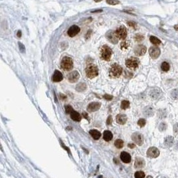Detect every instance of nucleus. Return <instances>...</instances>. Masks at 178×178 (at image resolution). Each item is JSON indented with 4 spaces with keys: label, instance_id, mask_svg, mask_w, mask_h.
<instances>
[{
    "label": "nucleus",
    "instance_id": "nucleus-7",
    "mask_svg": "<svg viewBox=\"0 0 178 178\" xmlns=\"http://www.w3.org/2000/svg\"><path fill=\"white\" fill-rule=\"evenodd\" d=\"M131 139L132 140L138 145H141L144 143V137L143 135L140 133H133V135H131Z\"/></svg>",
    "mask_w": 178,
    "mask_h": 178
},
{
    "label": "nucleus",
    "instance_id": "nucleus-49",
    "mask_svg": "<svg viewBox=\"0 0 178 178\" xmlns=\"http://www.w3.org/2000/svg\"><path fill=\"white\" fill-rule=\"evenodd\" d=\"M174 27H175V29L176 30H178V25H176V26H175Z\"/></svg>",
    "mask_w": 178,
    "mask_h": 178
},
{
    "label": "nucleus",
    "instance_id": "nucleus-39",
    "mask_svg": "<svg viewBox=\"0 0 178 178\" xmlns=\"http://www.w3.org/2000/svg\"><path fill=\"white\" fill-rule=\"evenodd\" d=\"M103 98L107 100H112V99H113V96L111 95H105L103 96Z\"/></svg>",
    "mask_w": 178,
    "mask_h": 178
},
{
    "label": "nucleus",
    "instance_id": "nucleus-36",
    "mask_svg": "<svg viewBox=\"0 0 178 178\" xmlns=\"http://www.w3.org/2000/svg\"><path fill=\"white\" fill-rule=\"evenodd\" d=\"M171 96L173 99H178V90H174L171 92Z\"/></svg>",
    "mask_w": 178,
    "mask_h": 178
},
{
    "label": "nucleus",
    "instance_id": "nucleus-5",
    "mask_svg": "<svg viewBox=\"0 0 178 178\" xmlns=\"http://www.w3.org/2000/svg\"><path fill=\"white\" fill-rule=\"evenodd\" d=\"M140 64V60L134 57H131L130 58H128L125 62V65L127 68L129 69H136Z\"/></svg>",
    "mask_w": 178,
    "mask_h": 178
},
{
    "label": "nucleus",
    "instance_id": "nucleus-31",
    "mask_svg": "<svg viewBox=\"0 0 178 178\" xmlns=\"http://www.w3.org/2000/svg\"><path fill=\"white\" fill-rule=\"evenodd\" d=\"M146 124V121L144 119H140L138 121H137V125H139L140 127H144V126Z\"/></svg>",
    "mask_w": 178,
    "mask_h": 178
},
{
    "label": "nucleus",
    "instance_id": "nucleus-47",
    "mask_svg": "<svg viewBox=\"0 0 178 178\" xmlns=\"http://www.w3.org/2000/svg\"><path fill=\"white\" fill-rule=\"evenodd\" d=\"M83 115L84 116V117L87 118V113H83Z\"/></svg>",
    "mask_w": 178,
    "mask_h": 178
},
{
    "label": "nucleus",
    "instance_id": "nucleus-43",
    "mask_svg": "<svg viewBox=\"0 0 178 178\" xmlns=\"http://www.w3.org/2000/svg\"><path fill=\"white\" fill-rule=\"evenodd\" d=\"M128 147L131 148V149H133V148L135 147V145L133 143H129L128 144Z\"/></svg>",
    "mask_w": 178,
    "mask_h": 178
},
{
    "label": "nucleus",
    "instance_id": "nucleus-34",
    "mask_svg": "<svg viewBox=\"0 0 178 178\" xmlns=\"http://www.w3.org/2000/svg\"><path fill=\"white\" fill-rule=\"evenodd\" d=\"M106 2L111 5H115L119 4V1L118 0H106Z\"/></svg>",
    "mask_w": 178,
    "mask_h": 178
},
{
    "label": "nucleus",
    "instance_id": "nucleus-19",
    "mask_svg": "<svg viewBox=\"0 0 178 178\" xmlns=\"http://www.w3.org/2000/svg\"><path fill=\"white\" fill-rule=\"evenodd\" d=\"M174 142V139L173 137H167L165 139V141H164V145H165V147H171L173 145Z\"/></svg>",
    "mask_w": 178,
    "mask_h": 178
},
{
    "label": "nucleus",
    "instance_id": "nucleus-35",
    "mask_svg": "<svg viewBox=\"0 0 178 178\" xmlns=\"http://www.w3.org/2000/svg\"><path fill=\"white\" fill-rule=\"evenodd\" d=\"M167 125L165 123H161L159 124V129L161 131H165V130L167 129Z\"/></svg>",
    "mask_w": 178,
    "mask_h": 178
},
{
    "label": "nucleus",
    "instance_id": "nucleus-44",
    "mask_svg": "<svg viewBox=\"0 0 178 178\" xmlns=\"http://www.w3.org/2000/svg\"><path fill=\"white\" fill-rule=\"evenodd\" d=\"M17 36L18 38H21V32L20 30L18 31L17 33Z\"/></svg>",
    "mask_w": 178,
    "mask_h": 178
},
{
    "label": "nucleus",
    "instance_id": "nucleus-9",
    "mask_svg": "<svg viewBox=\"0 0 178 178\" xmlns=\"http://www.w3.org/2000/svg\"><path fill=\"white\" fill-rule=\"evenodd\" d=\"M147 155L151 158H156L159 155V151L157 148L152 147L149 148L147 151Z\"/></svg>",
    "mask_w": 178,
    "mask_h": 178
},
{
    "label": "nucleus",
    "instance_id": "nucleus-15",
    "mask_svg": "<svg viewBox=\"0 0 178 178\" xmlns=\"http://www.w3.org/2000/svg\"><path fill=\"white\" fill-rule=\"evenodd\" d=\"M120 158H121V161L125 163H130L131 160V155H129V153L125 151L121 152V155H120Z\"/></svg>",
    "mask_w": 178,
    "mask_h": 178
},
{
    "label": "nucleus",
    "instance_id": "nucleus-25",
    "mask_svg": "<svg viewBox=\"0 0 178 178\" xmlns=\"http://www.w3.org/2000/svg\"><path fill=\"white\" fill-rule=\"evenodd\" d=\"M149 40H150V42H152L153 44H154V45H159L161 44V40L158 39L157 38H156L155 36H150V38H149Z\"/></svg>",
    "mask_w": 178,
    "mask_h": 178
},
{
    "label": "nucleus",
    "instance_id": "nucleus-40",
    "mask_svg": "<svg viewBox=\"0 0 178 178\" xmlns=\"http://www.w3.org/2000/svg\"><path fill=\"white\" fill-rule=\"evenodd\" d=\"M91 34V30H89L87 32V33L85 34V40H88L89 38H90Z\"/></svg>",
    "mask_w": 178,
    "mask_h": 178
},
{
    "label": "nucleus",
    "instance_id": "nucleus-29",
    "mask_svg": "<svg viewBox=\"0 0 178 178\" xmlns=\"http://www.w3.org/2000/svg\"><path fill=\"white\" fill-rule=\"evenodd\" d=\"M135 178H145V173L141 171H137L135 173Z\"/></svg>",
    "mask_w": 178,
    "mask_h": 178
},
{
    "label": "nucleus",
    "instance_id": "nucleus-30",
    "mask_svg": "<svg viewBox=\"0 0 178 178\" xmlns=\"http://www.w3.org/2000/svg\"><path fill=\"white\" fill-rule=\"evenodd\" d=\"M129 46V42H128V41H125V42H121V48L122 50L127 49Z\"/></svg>",
    "mask_w": 178,
    "mask_h": 178
},
{
    "label": "nucleus",
    "instance_id": "nucleus-27",
    "mask_svg": "<svg viewBox=\"0 0 178 178\" xmlns=\"http://www.w3.org/2000/svg\"><path fill=\"white\" fill-rule=\"evenodd\" d=\"M161 70L164 71V72H167L170 68V64L166 62H163V63L161 64Z\"/></svg>",
    "mask_w": 178,
    "mask_h": 178
},
{
    "label": "nucleus",
    "instance_id": "nucleus-45",
    "mask_svg": "<svg viewBox=\"0 0 178 178\" xmlns=\"http://www.w3.org/2000/svg\"><path fill=\"white\" fill-rule=\"evenodd\" d=\"M102 9H99V10H97V11H91V13H97V12H102Z\"/></svg>",
    "mask_w": 178,
    "mask_h": 178
},
{
    "label": "nucleus",
    "instance_id": "nucleus-6",
    "mask_svg": "<svg viewBox=\"0 0 178 178\" xmlns=\"http://www.w3.org/2000/svg\"><path fill=\"white\" fill-rule=\"evenodd\" d=\"M115 33L116 34L118 39H120V40H125L127 35V30L124 26L119 27L115 30Z\"/></svg>",
    "mask_w": 178,
    "mask_h": 178
},
{
    "label": "nucleus",
    "instance_id": "nucleus-16",
    "mask_svg": "<svg viewBox=\"0 0 178 178\" xmlns=\"http://www.w3.org/2000/svg\"><path fill=\"white\" fill-rule=\"evenodd\" d=\"M63 80V74L59 70H55L52 76V80L55 82H60Z\"/></svg>",
    "mask_w": 178,
    "mask_h": 178
},
{
    "label": "nucleus",
    "instance_id": "nucleus-32",
    "mask_svg": "<svg viewBox=\"0 0 178 178\" xmlns=\"http://www.w3.org/2000/svg\"><path fill=\"white\" fill-rule=\"evenodd\" d=\"M144 39V36L141 35V34H136V36H135V40H136V41H137V42H141Z\"/></svg>",
    "mask_w": 178,
    "mask_h": 178
},
{
    "label": "nucleus",
    "instance_id": "nucleus-48",
    "mask_svg": "<svg viewBox=\"0 0 178 178\" xmlns=\"http://www.w3.org/2000/svg\"><path fill=\"white\" fill-rule=\"evenodd\" d=\"M175 147L176 149H178V142H177V143L175 144Z\"/></svg>",
    "mask_w": 178,
    "mask_h": 178
},
{
    "label": "nucleus",
    "instance_id": "nucleus-23",
    "mask_svg": "<svg viewBox=\"0 0 178 178\" xmlns=\"http://www.w3.org/2000/svg\"><path fill=\"white\" fill-rule=\"evenodd\" d=\"M87 88V85L86 84L81 82V83L78 84L76 87V90L79 92H83V91H85Z\"/></svg>",
    "mask_w": 178,
    "mask_h": 178
},
{
    "label": "nucleus",
    "instance_id": "nucleus-10",
    "mask_svg": "<svg viewBox=\"0 0 178 178\" xmlns=\"http://www.w3.org/2000/svg\"><path fill=\"white\" fill-rule=\"evenodd\" d=\"M80 73L77 71H73V72H70L68 76V79L69 82H70L71 83H74L76 82L79 78H80Z\"/></svg>",
    "mask_w": 178,
    "mask_h": 178
},
{
    "label": "nucleus",
    "instance_id": "nucleus-17",
    "mask_svg": "<svg viewBox=\"0 0 178 178\" xmlns=\"http://www.w3.org/2000/svg\"><path fill=\"white\" fill-rule=\"evenodd\" d=\"M127 117L124 114H119L116 116V122L119 125H124L127 122Z\"/></svg>",
    "mask_w": 178,
    "mask_h": 178
},
{
    "label": "nucleus",
    "instance_id": "nucleus-41",
    "mask_svg": "<svg viewBox=\"0 0 178 178\" xmlns=\"http://www.w3.org/2000/svg\"><path fill=\"white\" fill-rule=\"evenodd\" d=\"M127 24L130 27H135L136 26V23L135 22H128Z\"/></svg>",
    "mask_w": 178,
    "mask_h": 178
},
{
    "label": "nucleus",
    "instance_id": "nucleus-13",
    "mask_svg": "<svg viewBox=\"0 0 178 178\" xmlns=\"http://www.w3.org/2000/svg\"><path fill=\"white\" fill-rule=\"evenodd\" d=\"M80 32V28L77 26L73 25L71 26L69 28L68 31V34L69 37L73 38L74 36H76L77 34H78Z\"/></svg>",
    "mask_w": 178,
    "mask_h": 178
},
{
    "label": "nucleus",
    "instance_id": "nucleus-1",
    "mask_svg": "<svg viewBox=\"0 0 178 178\" xmlns=\"http://www.w3.org/2000/svg\"><path fill=\"white\" fill-rule=\"evenodd\" d=\"M112 50L108 46H103L101 49V57L103 60L106 61H110L112 55Z\"/></svg>",
    "mask_w": 178,
    "mask_h": 178
},
{
    "label": "nucleus",
    "instance_id": "nucleus-42",
    "mask_svg": "<svg viewBox=\"0 0 178 178\" xmlns=\"http://www.w3.org/2000/svg\"><path fill=\"white\" fill-rule=\"evenodd\" d=\"M174 131L175 133H178V123L175 124L174 126Z\"/></svg>",
    "mask_w": 178,
    "mask_h": 178
},
{
    "label": "nucleus",
    "instance_id": "nucleus-24",
    "mask_svg": "<svg viewBox=\"0 0 178 178\" xmlns=\"http://www.w3.org/2000/svg\"><path fill=\"white\" fill-rule=\"evenodd\" d=\"M153 113H154L153 110V109L151 108V107L146 108V109H145V111L144 112V115H145V116H147V117H152V116L153 115Z\"/></svg>",
    "mask_w": 178,
    "mask_h": 178
},
{
    "label": "nucleus",
    "instance_id": "nucleus-18",
    "mask_svg": "<svg viewBox=\"0 0 178 178\" xmlns=\"http://www.w3.org/2000/svg\"><path fill=\"white\" fill-rule=\"evenodd\" d=\"M145 163L144 159L141 158V157H137L135 161V167L136 168H143L145 166Z\"/></svg>",
    "mask_w": 178,
    "mask_h": 178
},
{
    "label": "nucleus",
    "instance_id": "nucleus-22",
    "mask_svg": "<svg viewBox=\"0 0 178 178\" xmlns=\"http://www.w3.org/2000/svg\"><path fill=\"white\" fill-rule=\"evenodd\" d=\"M103 139L106 141H110L113 139V134L110 131H105L103 132Z\"/></svg>",
    "mask_w": 178,
    "mask_h": 178
},
{
    "label": "nucleus",
    "instance_id": "nucleus-33",
    "mask_svg": "<svg viewBox=\"0 0 178 178\" xmlns=\"http://www.w3.org/2000/svg\"><path fill=\"white\" fill-rule=\"evenodd\" d=\"M65 110L66 113L68 114H71L73 111V109L72 106H70V105H66V106H65Z\"/></svg>",
    "mask_w": 178,
    "mask_h": 178
},
{
    "label": "nucleus",
    "instance_id": "nucleus-46",
    "mask_svg": "<svg viewBox=\"0 0 178 178\" xmlns=\"http://www.w3.org/2000/svg\"><path fill=\"white\" fill-rule=\"evenodd\" d=\"M61 96H62V98H61V99H66V96H65V95H61Z\"/></svg>",
    "mask_w": 178,
    "mask_h": 178
},
{
    "label": "nucleus",
    "instance_id": "nucleus-20",
    "mask_svg": "<svg viewBox=\"0 0 178 178\" xmlns=\"http://www.w3.org/2000/svg\"><path fill=\"white\" fill-rule=\"evenodd\" d=\"M89 134L91 135V136L95 139V140H97L100 137H101V133L98 131L97 130L95 129H91L89 131Z\"/></svg>",
    "mask_w": 178,
    "mask_h": 178
},
{
    "label": "nucleus",
    "instance_id": "nucleus-26",
    "mask_svg": "<svg viewBox=\"0 0 178 178\" xmlns=\"http://www.w3.org/2000/svg\"><path fill=\"white\" fill-rule=\"evenodd\" d=\"M114 145H115V147H117L118 149H121L124 145V142L121 139H116L114 143Z\"/></svg>",
    "mask_w": 178,
    "mask_h": 178
},
{
    "label": "nucleus",
    "instance_id": "nucleus-37",
    "mask_svg": "<svg viewBox=\"0 0 178 178\" xmlns=\"http://www.w3.org/2000/svg\"><path fill=\"white\" fill-rule=\"evenodd\" d=\"M19 50L21 52H25V46H23V44H22L21 42H19Z\"/></svg>",
    "mask_w": 178,
    "mask_h": 178
},
{
    "label": "nucleus",
    "instance_id": "nucleus-4",
    "mask_svg": "<svg viewBox=\"0 0 178 178\" xmlns=\"http://www.w3.org/2000/svg\"><path fill=\"white\" fill-rule=\"evenodd\" d=\"M123 72V69L118 64H114L112 65L110 70V75L113 78H118L121 76Z\"/></svg>",
    "mask_w": 178,
    "mask_h": 178
},
{
    "label": "nucleus",
    "instance_id": "nucleus-21",
    "mask_svg": "<svg viewBox=\"0 0 178 178\" xmlns=\"http://www.w3.org/2000/svg\"><path fill=\"white\" fill-rule=\"evenodd\" d=\"M70 116H71V118L72 119L75 121L79 122L81 120V117L80 114L78 113L77 112H76L75 110H73L72 113L70 114Z\"/></svg>",
    "mask_w": 178,
    "mask_h": 178
},
{
    "label": "nucleus",
    "instance_id": "nucleus-12",
    "mask_svg": "<svg viewBox=\"0 0 178 178\" xmlns=\"http://www.w3.org/2000/svg\"><path fill=\"white\" fill-rule=\"evenodd\" d=\"M100 107H101V103L100 102H93L88 105V106L87 107V110L89 113L95 112L96 110H98L100 109Z\"/></svg>",
    "mask_w": 178,
    "mask_h": 178
},
{
    "label": "nucleus",
    "instance_id": "nucleus-38",
    "mask_svg": "<svg viewBox=\"0 0 178 178\" xmlns=\"http://www.w3.org/2000/svg\"><path fill=\"white\" fill-rule=\"evenodd\" d=\"M112 122H113V120H112V117H111V116H109V117H108V118H107V121H106L107 125H111V123H112Z\"/></svg>",
    "mask_w": 178,
    "mask_h": 178
},
{
    "label": "nucleus",
    "instance_id": "nucleus-3",
    "mask_svg": "<svg viewBox=\"0 0 178 178\" xmlns=\"http://www.w3.org/2000/svg\"><path fill=\"white\" fill-rule=\"evenodd\" d=\"M85 73L87 78L90 79L93 78L98 75V68L95 65H89L85 69Z\"/></svg>",
    "mask_w": 178,
    "mask_h": 178
},
{
    "label": "nucleus",
    "instance_id": "nucleus-52",
    "mask_svg": "<svg viewBox=\"0 0 178 178\" xmlns=\"http://www.w3.org/2000/svg\"></svg>",
    "mask_w": 178,
    "mask_h": 178
},
{
    "label": "nucleus",
    "instance_id": "nucleus-51",
    "mask_svg": "<svg viewBox=\"0 0 178 178\" xmlns=\"http://www.w3.org/2000/svg\"><path fill=\"white\" fill-rule=\"evenodd\" d=\"M146 178H152V176H150V175H148V177H147Z\"/></svg>",
    "mask_w": 178,
    "mask_h": 178
},
{
    "label": "nucleus",
    "instance_id": "nucleus-2",
    "mask_svg": "<svg viewBox=\"0 0 178 178\" xmlns=\"http://www.w3.org/2000/svg\"><path fill=\"white\" fill-rule=\"evenodd\" d=\"M73 60L69 57H64L61 62V67L65 71L71 70L73 68Z\"/></svg>",
    "mask_w": 178,
    "mask_h": 178
},
{
    "label": "nucleus",
    "instance_id": "nucleus-50",
    "mask_svg": "<svg viewBox=\"0 0 178 178\" xmlns=\"http://www.w3.org/2000/svg\"><path fill=\"white\" fill-rule=\"evenodd\" d=\"M102 1V0H94L95 2H99V1Z\"/></svg>",
    "mask_w": 178,
    "mask_h": 178
},
{
    "label": "nucleus",
    "instance_id": "nucleus-11",
    "mask_svg": "<svg viewBox=\"0 0 178 178\" xmlns=\"http://www.w3.org/2000/svg\"><path fill=\"white\" fill-rule=\"evenodd\" d=\"M146 47L144 45H137L134 49V52L137 56H144L146 52Z\"/></svg>",
    "mask_w": 178,
    "mask_h": 178
},
{
    "label": "nucleus",
    "instance_id": "nucleus-14",
    "mask_svg": "<svg viewBox=\"0 0 178 178\" xmlns=\"http://www.w3.org/2000/svg\"><path fill=\"white\" fill-rule=\"evenodd\" d=\"M106 36L108 40L113 44H116L118 42V38L117 37L115 32H109L107 34Z\"/></svg>",
    "mask_w": 178,
    "mask_h": 178
},
{
    "label": "nucleus",
    "instance_id": "nucleus-8",
    "mask_svg": "<svg viewBox=\"0 0 178 178\" xmlns=\"http://www.w3.org/2000/svg\"><path fill=\"white\" fill-rule=\"evenodd\" d=\"M161 53L160 49L157 46H152L149 50V56L152 57L153 59H156L159 56Z\"/></svg>",
    "mask_w": 178,
    "mask_h": 178
},
{
    "label": "nucleus",
    "instance_id": "nucleus-28",
    "mask_svg": "<svg viewBox=\"0 0 178 178\" xmlns=\"http://www.w3.org/2000/svg\"><path fill=\"white\" fill-rule=\"evenodd\" d=\"M129 107V101H127V100H123L121 103V108L122 109H128Z\"/></svg>",
    "mask_w": 178,
    "mask_h": 178
}]
</instances>
